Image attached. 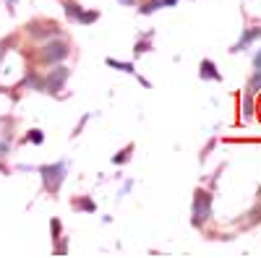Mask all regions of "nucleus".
I'll return each instance as SVG.
<instances>
[{
  "instance_id": "1",
  "label": "nucleus",
  "mask_w": 261,
  "mask_h": 258,
  "mask_svg": "<svg viewBox=\"0 0 261 258\" xmlns=\"http://www.w3.org/2000/svg\"><path fill=\"white\" fill-rule=\"evenodd\" d=\"M212 217V193L199 188L193 196V209H191V224L193 227H204V222Z\"/></svg>"
},
{
  "instance_id": "2",
  "label": "nucleus",
  "mask_w": 261,
  "mask_h": 258,
  "mask_svg": "<svg viewBox=\"0 0 261 258\" xmlns=\"http://www.w3.org/2000/svg\"><path fill=\"white\" fill-rule=\"evenodd\" d=\"M65 162H58V164H45V167H39L42 172V183H45V188L50 193H58L60 190V183L65 180Z\"/></svg>"
},
{
  "instance_id": "3",
  "label": "nucleus",
  "mask_w": 261,
  "mask_h": 258,
  "mask_svg": "<svg viewBox=\"0 0 261 258\" xmlns=\"http://www.w3.org/2000/svg\"><path fill=\"white\" fill-rule=\"evenodd\" d=\"M65 55H68V45L65 42H50V45H45L42 47V52H39V60L45 63V66H53V63H60V60H65Z\"/></svg>"
},
{
  "instance_id": "4",
  "label": "nucleus",
  "mask_w": 261,
  "mask_h": 258,
  "mask_svg": "<svg viewBox=\"0 0 261 258\" xmlns=\"http://www.w3.org/2000/svg\"><path fill=\"white\" fill-rule=\"evenodd\" d=\"M68 81V68L65 66H58L55 71H50L47 76H45V81H42V86L50 92V94H58L60 89H63V83Z\"/></svg>"
},
{
  "instance_id": "5",
  "label": "nucleus",
  "mask_w": 261,
  "mask_h": 258,
  "mask_svg": "<svg viewBox=\"0 0 261 258\" xmlns=\"http://www.w3.org/2000/svg\"><path fill=\"white\" fill-rule=\"evenodd\" d=\"M258 37H261V26L246 29V32H243V37H241V39L235 42V45H232V50H230V52H243V50H246V47L251 45V42H256Z\"/></svg>"
},
{
  "instance_id": "6",
  "label": "nucleus",
  "mask_w": 261,
  "mask_h": 258,
  "mask_svg": "<svg viewBox=\"0 0 261 258\" xmlns=\"http://www.w3.org/2000/svg\"><path fill=\"white\" fill-rule=\"evenodd\" d=\"M29 34L32 37H55L58 34V29H55V24H39V21H34V24H29Z\"/></svg>"
},
{
  "instance_id": "7",
  "label": "nucleus",
  "mask_w": 261,
  "mask_h": 258,
  "mask_svg": "<svg viewBox=\"0 0 261 258\" xmlns=\"http://www.w3.org/2000/svg\"><path fill=\"white\" fill-rule=\"evenodd\" d=\"M201 78L204 81H209V78H214V81H222V73L220 71H217V66H214V63L212 60H201Z\"/></svg>"
},
{
  "instance_id": "8",
  "label": "nucleus",
  "mask_w": 261,
  "mask_h": 258,
  "mask_svg": "<svg viewBox=\"0 0 261 258\" xmlns=\"http://www.w3.org/2000/svg\"><path fill=\"white\" fill-rule=\"evenodd\" d=\"M63 6H65V16L73 18V21H79V16L84 13V8L76 3V0H63Z\"/></svg>"
},
{
  "instance_id": "9",
  "label": "nucleus",
  "mask_w": 261,
  "mask_h": 258,
  "mask_svg": "<svg viewBox=\"0 0 261 258\" xmlns=\"http://www.w3.org/2000/svg\"><path fill=\"white\" fill-rule=\"evenodd\" d=\"M110 68H118V71H125V73H134V63H120V60H115V58H107L105 60Z\"/></svg>"
},
{
  "instance_id": "10",
  "label": "nucleus",
  "mask_w": 261,
  "mask_h": 258,
  "mask_svg": "<svg viewBox=\"0 0 261 258\" xmlns=\"http://www.w3.org/2000/svg\"><path fill=\"white\" fill-rule=\"evenodd\" d=\"M130 152H134V146L128 144L125 149H120V152H118V154L113 157V164H125V162L130 159Z\"/></svg>"
},
{
  "instance_id": "11",
  "label": "nucleus",
  "mask_w": 261,
  "mask_h": 258,
  "mask_svg": "<svg viewBox=\"0 0 261 258\" xmlns=\"http://www.w3.org/2000/svg\"><path fill=\"white\" fill-rule=\"evenodd\" d=\"M160 8H165V6H162V0H146V3H144L139 11H141L144 16H149V13H154V11H160Z\"/></svg>"
},
{
  "instance_id": "12",
  "label": "nucleus",
  "mask_w": 261,
  "mask_h": 258,
  "mask_svg": "<svg viewBox=\"0 0 261 258\" xmlns=\"http://www.w3.org/2000/svg\"><path fill=\"white\" fill-rule=\"evenodd\" d=\"M97 18H99V13H97V11H84V13L79 16L76 24H94Z\"/></svg>"
},
{
  "instance_id": "13",
  "label": "nucleus",
  "mask_w": 261,
  "mask_h": 258,
  "mask_svg": "<svg viewBox=\"0 0 261 258\" xmlns=\"http://www.w3.org/2000/svg\"><path fill=\"white\" fill-rule=\"evenodd\" d=\"M73 206H76V209H86V211H94V209H97V204H94L92 198H81V201H76Z\"/></svg>"
},
{
  "instance_id": "14",
  "label": "nucleus",
  "mask_w": 261,
  "mask_h": 258,
  "mask_svg": "<svg viewBox=\"0 0 261 258\" xmlns=\"http://www.w3.org/2000/svg\"><path fill=\"white\" fill-rule=\"evenodd\" d=\"M243 115H246V118L253 115V97H251V94H246V99H243Z\"/></svg>"
},
{
  "instance_id": "15",
  "label": "nucleus",
  "mask_w": 261,
  "mask_h": 258,
  "mask_svg": "<svg viewBox=\"0 0 261 258\" xmlns=\"http://www.w3.org/2000/svg\"><path fill=\"white\" fill-rule=\"evenodd\" d=\"M27 141H32V144H42V141H45V133H42V131H37V128H34V131H29Z\"/></svg>"
},
{
  "instance_id": "16",
  "label": "nucleus",
  "mask_w": 261,
  "mask_h": 258,
  "mask_svg": "<svg viewBox=\"0 0 261 258\" xmlns=\"http://www.w3.org/2000/svg\"><path fill=\"white\" fill-rule=\"evenodd\" d=\"M50 230H53V240H58V238H60V230H63L60 219H53V222H50Z\"/></svg>"
},
{
  "instance_id": "17",
  "label": "nucleus",
  "mask_w": 261,
  "mask_h": 258,
  "mask_svg": "<svg viewBox=\"0 0 261 258\" xmlns=\"http://www.w3.org/2000/svg\"><path fill=\"white\" fill-rule=\"evenodd\" d=\"M55 253H68V243H63V240L58 238V245H55Z\"/></svg>"
},
{
  "instance_id": "18",
  "label": "nucleus",
  "mask_w": 261,
  "mask_h": 258,
  "mask_svg": "<svg viewBox=\"0 0 261 258\" xmlns=\"http://www.w3.org/2000/svg\"><path fill=\"white\" fill-rule=\"evenodd\" d=\"M146 50H149V45H146V42H139V45H136V50H134V52H136V55H144Z\"/></svg>"
},
{
  "instance_id": "19",
  "label": "nucleus",
  "mask_w": 261,
  "mask_h": 258,
  "mask_svg": "<svg viewBox=\"0 0 261 258\" xmlns=\"http://www.w3.org/2000/svg\"><path fill=\"white\" fill-rule=\"evenodd\" d=\"M253 68H256V71H261V50L253 55Z\"/></svg>"
},
{
  "instance_id": "20",
  "label": "nucleus",
  "mask_w": 261,
  "mask_h": 258,
  "mask_svg": "<svg viewBox=\"0 0 261 258\" xmlns=\"http://www.w3.org/2000/svg\"><path fill=\"white\" fill-rule=\"evenodd\" d=\"M118 3H120V6H128V8H130V6H136V0H118Z\"/></svg>"
},
{
  "instance_id": "21",
  "label": "nucleus",
  "mask_w": 261,
  "mask_h": 258,
  "mask_svg": "<svg viewBox=\"0 0 261 258\" xmlns=\"http://www.w3.org/2000/svg\"><path fill=\"white\" fill-rule=\"evenodd\" d=\"M175 3H178V0H162V6H165V8H172Z\"/></svg>"
},
{
  "instance_id": "22",
  "label": "nucleus",
  "mask_w": 261,
  "mask_h": 258,
  "mask_svg": "<svg viewBox=\"0 0 261 258\" xmlns=\"http://www.w3.org/2000/svg\"><path fill=\"white\" fill-rule=\"evenodd\" d=\"M258 110H261V107H258Z\"/></svg>"
}]
</instances>
